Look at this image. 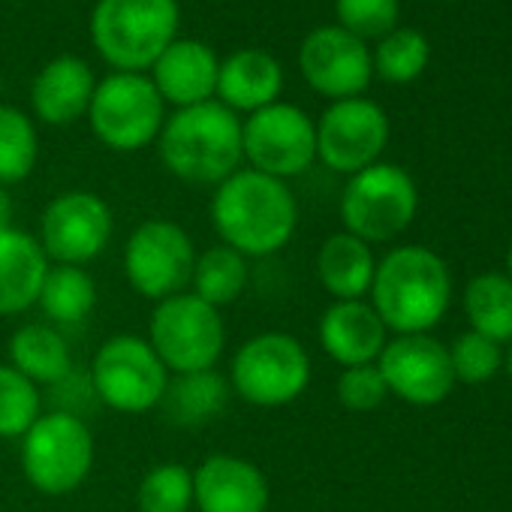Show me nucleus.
<instances>
[{
  "label": "nucleus",
  "instance_id": "obj_12",
  "mask_svg": "<svg viewBox=\"0 0 512 512\" xmlns=\"http://www.w3.org/2000/svg\"><path fill=\"white\" fill-rule=\"evenodd\" d=\"M247 169L272 178H296L317 160V124L293 103H272L241 124Z\"/></svg>",
  "mask_w": 512,
  "mask_h": 512
},
{
  "label": "nucleus",
  "instance_id": "obj_2",
  "mask_svg": "<svg viewBox=\"0 0 512 512\" xmlns=\"http://www.w3.org/2000/svg\"><path fill=\"white\" fill-rule=\"evenodd\" d=\"M371 308L395 335H428L449 311L452 275L443 256L422 244H401L377 263Z\"/></svg>",
  "mask_w": 512,
  "mask_h": 512
},
{
  "label": "nucleus",
  "instance_id": "obj_30",
  "mask_svg": "<svg viewBox=\"0 0 512 512\" xmlns=\"http://www.w3.org/2000/svg\"><path fill=\"white\" fill-rule=\"evenodd\" d=\"M139 512H190L193 509V470L178 461H163L145 470L136 488Z\"/></svg>",
  "mask_w": 512,
  "mask_h": 512
},
{
  "label": "nucleus",
  "instance_id": "obj_29",
  "mask_svg": "<svg viewBox=\"0 0 512 512\" xmlns=\"http://www.w3.org/2000/svg\"><path fill=\"white\" fill-rule=\"evenodd\" d=\"M40 154V139L34 121L16 109L0 106V187H10L25 181Z\"/></svg>",
  "mask_w": 512,
  "mask_h": 512
},
{
  "label": "nucleus",
  "instance_id": "obj_24",
  "mask_svg": "<svg viewBox=\"0 0 512 512\" xmlns=\"http://www.w3.org/2000/svg\"><path fill=\"white\" fill-rule=\"evenodd\" d=\"M10 365L37 386H58L73 374V350L52 323H25L10 338Z\"/></svg>",
  "mask_w": 512,
  "mask_h": 512
},
{
  "label": "nucleus",
  "instance_id": "obj_17",
  "mask_svg": "<svg viewBox=\"0 0 512 512\" xmlns=\"http://www.w3.org/2000/svg\"><path fill=\"white\" fill-rule=\"evenodd\" d=\"M269 503V476L244 455L214 452L193 470V506L199 512H266Z\"/></svg>",
  "mask_w": 512,
  "mask_h": 512
},
{
  "label": "nucleus",
  "instance_id": "obj_6",
  "mask_svg": "<svg viewBox=\"0 0 512 512\" xmlns=\"http://www.w3.org/2000/svg\"><path fill=\"white\" fill-rule=\"evenodd\" d=\"M311 353L290 332L247 338L229 365V389L250 407H287L311 386Z\"/></svg>",
  "mask_w": 512,
  "mask_h": 512
},
{
  "label": "nucleus",
  "instance_id": "obj_33",
  "mask_svg": "<svg viewBox=\"0 0 512 512\" xmlns=\"http://www.w3.org/2000/svg\"><path fill=\"white\" fill-rule=\"evenodd\" d=\"M449 362H452L455 383L461 380L467 386H482L503 368V353H500V344L476 332H464L449 347Z\"/></svg>",
  "mask_w": 512,
  "mask_h": 512
},
{
  "label": "nucleus",
  "instance_id": "obj_27",
  "mask_svg": "<svg viewBox=\"0 0 512 512\" xmlns=\"http://www.w3.org/2000/svg\"><path fill=\"white\" fill-rule=\"evenodd\" d=\"M250 260L232 250L229 244H211L202 253H196V266L190 278V293L208 302L211 308H226L241 299L250 281Z\"/></svg>",
  "mask_w": 512,
  "mask_h": 512
},
{
  "label": "nucleus",
  "instance_id": "obj_26",
  "mask_svg": "<svg viewBox=\"0 0 512 512\" xmlns=\"http://www.w3.org/2000/svg\"><path fill=\"white\" fill-rule=\"evenodd\" d=\"M97 296V281L85 266H49L37 308L52 326H76L94 314Z\"/></svg>",
  "mask_w": 512,
  "mask_h": 512
},
{
  "label": "nucleus",
  "instance_id": "obj_15",
  "mask_svg": "<svg viewBox=\"0 0 512 512\" xmlns=\"http://www.w3.org/2000/svg\"><path fill=\"white\" fill-rule=\"evenodd\" d=\"M377 368L389 395L413 407H434L455 389L449 350L431 335H395L386 341Z\"/></svg>",
  "mask_w": 512,
  "mask_h": 512
},
{
  "label": "nucleus",
  "instance_id": "obj_13",
  "mask_svg": "<svg viewBox=\"0 0 512 512\" xmlns=\"http://www.w3.org/2000/svg\"><path fill=\"white\" fill-rule=\"evenodd\" d=\"M112 232L115 217L103 196L67 190L43 208L37 241L52 266H88L109 247Z\"/></svg>",
  "mask_w": 512,
  "mask_h": 512
},
{
  "label": "nucleus",
  "instance_id": "obj_7",
  "mask_svg": "<svg viewBox=\"0 0 512 512\" xmlns=\"http://www.w3.org/2000/svg\"><path fill=\"white\" fill-rule=\"evenodd\" d=\"M145 338L169 374L211 371L226 350V323L217 308L184 290L154 302Z\"/></svg>",
  "mask_w": 512,
  "mask_h": 512
},
{
  "label": "nucleus",
  "instance_id": "obj_16",
  "mask_svg": "<svg viewBox=\"0 0 512 512\" xmlns=\"http://www.w3.org/2000/svg\"><path fill=\"white\" fill-rule=\"evenodd\" d=\"M299 67L305 82L332 100L359 97L374 76L368 46L344 28H317L308 34L299 52Z\"/></svg>",
  "mask_w": 512,
  "mask_h": 512
},
{
  "label": "nucleus",
  "instance_id": "obj_20",
  "mask_svg": "<svg viewBox=\"0 0 512 512\" xmlns=\"http://www.w3.org/2000/svg\"><path fill=\"white\" fill-rule=\"evenodd\" d=\"M94 88V70L76 55H61L37 73L31 85V106L40 121L52 127H67L88 115Z\"/></svg>",
  "mask_w": 512,
  "mask_h": 512
},
{
  "label": "nucleus",
  "instance_id": "obj_25",
  "mask_svg": "<svg viewBox=\"0 0 512 512\" xmlns=\"http://www.w3.org/2000/svg\"><path fill=\"white\" fill-rule=\"evenodd\" d=\"M229 380L211 371H193V374H169L166 392L160 398L163 419L178 428H199L217 419L229 404Z\"/></svg>",
  "mask_w": 512,
  "mask_h": 512
},
{
  "label": "nucleus",
  "instance_id": "obj_3",
  "mask_svg": "<svg viewBox=\"0 0 512 512\" xmlns=\"http://www.w3.org/2000/svg\"><path fill=\"white\" fill-rule=\"evenodd\" d=\"M163 166L187 184H220L241 169V118L217 100L178 109L157 136Z\"/></svg>",
  "mask_w": 512,
  "mask_h": 512
},
{
  "label": "nucleus",
  "instance_id": "obj_4",
  "mask_svg": "<svg viewBox=\"0 0 512 512\" xmlns=\"http://www.w3.org/2000/svg\"><path fill=\"white\" fill-rule=\"evenodd\" d=\"M178 34V0H97L91 40L118 73H142Z\"/></svg>",
  "mask_w": 512,
  "mask_h": 512
},
{
  "label": "nucleus",
  "instance_id": "obj_39",
  "mask_svg": "<svg viewBox=\"0 0 512 512\" xmlns=\"http://www.w3.org/2000/svg\"><path fill=\"white\" fill-rule=\"evenodd\" d=\"M0 85H4V82H0Z\"/></svg>",
  "mask_w": 512,
  "mask_h": 512
},
{
  "label": "nucleus",
  "instance_id": "obj_1",
  "mask_svg": "<svg viewBox=\"0 0 512 512\" xmlns=\"http://www.w3.org/2000/svg\"><path fill=\"white\" fill-rule=\"evenodd\" d=\"M208 211L220 244L247 260L281 253L299 226V202L290 184L256 169H238L220 181Z\"/></svg>",
  "mask_w": 512,
  "mask_h": 512
},
{
  "label": "nucleus",
  "instance_id": "obj_21",
  "mask_svg": "<svg viewBox=\"0 0 512 512\" xmlns=\"http://www.w3.org/2000/svg\"><path fill=\"white\" fill-rule=\"evenodd\" d=\"M49 266L37 235L16 226L0 232V317H19L37 308Z\"/></svg>",
  "mask_w": 512,
  "mask_h": 512
},
{
  "label": "nucleus",
  "instance_id": "obj_5",
  "mask_svg": "<svg viewBox=\"0 0 512 512\" xmlns=\"http://www.w3.org/2000/svg\"><path fill=\"white\" fill-rule=\"evenodd\" d=\"M97 440L91 425L67 410H43L22 437V473L46 497H67L94 470Z\"/></svg>",
  "mask_w": 512,
  "mask_h": 512
},
{
  "label": "nucleus",
  "instance_id": "obj_38",
  "mask_svg": "<svg viewBox=\"0 0 512 512\" xmlns=\"http://www.w3.org/2000/svg\"><path fill=\"white\" fill-rule=\"evenodd\" d=\"M506 275L512 278V244H509V253H506Z\"/></svg>",
  "mask_w": 512,
  "mask_h": 512
},
{
  "label": "nucleus",
  "instance_id": "obj_8",
  "mask_svg": "<svg viewBox=\"0 0 512 512\" xmlns=\"http://www.w3.org/2000/svg\"><path fill=\"white\" fill-rule=\"evenodd\" d=\"M88 380L103 407L124 416H142L160 407L169 371L145 335L121 332L97 347Z\"/></svg>",
  "mask_w": 512,
  "mask_h": 512
},
{
  "label": "nucleus",
  "instance_id": "obj_14",
  "mask_svg": "<svg viewBox=\"0 0 512 512\" xmlns=\"http://www.w3.org/2000/svg\"><path fill=\"white\" fill-rule=\"evenodd\" d=\"M389 142L386 112L365 100H335L317 124V157L344 175H356L377 163Z\"/></svg>",
  "mask_w": 512,
  "mask_h": 512
},
{
  "label": "nucleus",
  "instance_id": "obj_31",
  "mask_svg": "<svg viewBox=\"0 0 512 512\" xmlns=\"http://www.w3.org/2000/svg\"><path fill=\"white\" fill-rule=\"evenodd\" d=\"M43 416L40 386L19 374L10 362H0V437L22 440L28 428Z\"/></svg>",
  "mask_w": 512,
  "mask_h": 512
},
{
  "label": "nucleus",
  "instance_id": "obj_11",
  "mask_svg": "<svg viewBox=\"0 0 512 512\" xmlns=\"http://www.w3.org/2000/svg\"><path fill=\"white\" fill-rule=\"evenodd\" d=\"M163 97L142 73H112L91 97L88 121L94 136L112 151H139L163 130Z\"/></svg>",
  "mask_w": 512,
  "mask_h": 512
},
{
  "label": "nucleus",
  "instance_id": "obj_9",
  "mask_svg": "<svg viewBox=\"0 0 512 512\" xmlns=\"http://www.w3.org/2000/svg\"><path fill=\"white\" fill-rule=\"evenodd\" d=\"M419 193L410 178L395 163H374L350 175L341 193V223L344 232L362 238L365 244H380L398 238L416 217Z\"/></svg>",
  "mask_w": 512,
  "mask_h": 512
},
{
  "label": "nucleus",
  "instance_id": "obj_19",
  "mask_svg": "<svg viewBox=\"0 0 512 512\" xmlns=\"http://www.w3.org/2000/svg\"><path fill=\"white\" fill-rule=\"evenodd\" d=\"M154 88L163 103L178 109L208 103L217 91L220 61L199 40H172L166 52L154 61Z\"/></svg>",
  "mask_w": 512,
  "mask_h": 512
},
{
  "label": "nucleus",
  "instance_id": "obj_18",
  "mask_svg": "<svg viewBox=\"0 0 512 512\" xmlns=\"http://www.w3.org/2000/svg\"><path fill=\"white\" fill-rule=\"evenodd\" d=\"M323 353L341 368L374 365L389 341V329L365 299L332 302L317 326Z\"/></svg>",
  "mask_w": 512,
  "mask_h": 512
},
{
  "label": "nucleus",
  "instance_id": "obj_23",
  "mask_svg": "<svg viewBox=\"0 0 512 512\" xmlns=\"http://www.w3.org/2000/svg\"><path fill=\"white\" fill-rule=\"evenodd\" d=\"M377 260L371 244L350 232L329 235L317 250V278L335 302L365 299L371 293Z\"/></svg>",
  "mask_w": 512,
  "mask_h": 512
},
{
  "label": "nucleus",
  "instance_id": "obj_36",
  "mask_svg": "<svg viewBox=\"0 0 512 512\" xmlns=\"http://www.w3.org/2000/svg\"><path fill=\"white\" fill-rule=\"evenodd\" d=\"M13 217H16V205H13V196L7 193V187H0V232L13 226Z\"/></svg>",
  "mask_w": 512,
  "mask_h": 512
},
{
  "label": "nucleus",
  "instance_id": "obj_32",
  "mask_svg": "<svg viewBox=\"0 0 512 512\" xmlns=\"http://www.w3.org/2000/svg\"><path fill=\"white\" fill-rule=\"evenodd\" d=\"M428 55H431L428 40L413 28H401V31H392L380 40L377 55L371 61H374V70L386 82L407 85V82L422 76V70L428 67Z\"/></svg>",
  "mask_w": 512,
  "mask_h": 512
},
{
  "label": "nucleus",
  "instance_id": "obj_10",
  "mask_svg": "<svg viewBox=\"0 0 512 512\" xmlns=\"http://www.w3.org/2000/svg\"><path fill=\"white\" fill-rule=\"evenodd\" d=\"M196 244L190 232L166 217L142 220L124 244L127 284L148 302H163L190 290Z\"/></svg>",
  "mask_w": 512,
  "mask_h": 512
},
{
  "label": "nucleus",
  "instance_id": "obj_34",
  "mask_svg": "<svg viewBox=\"0 0 512 512\" xmlns=\"http://www.w3.org/2000/svg\"><path fill=\"white\" fill-rule=\"evenodd\" d=\"M335 10L341 19L338 28L359 37L362 43L392 34L398 22V0H335Z\"/></svg>",
  "mask_w": 512,
  "mask_h": 512
},
{
  "label": "nucleus",
  "instance_id": "obj_28",
  "mask_svg": "<svg viewBox=\"0 0 512 512\" xmlns=\"http://www.w3.org/2000/svg\"><path fill=\"white\" fill-rule=\"evenodd\" d=\"M464 317L470 332L494 344H512V278L497 272L476 275L464 290Z\"/></svg>",
  "mask_w": 512,
  "mask_h": 512
},
{
  "label": "nucleus",
  "instance_id": "obj_22",
  "mask_svg": "<svg viewBox=\"0 0 512 512\" xmlns=\"http://www.w3.org/2000/svg\"><path fill=\"white\" fill-rule=\"evenodd\" d=\"M284 88V70L275 55L263 49H241L220 64L217 73V103L238 112H260L278 103Z\"/></svg>",
  "mask_w": 512,
  "mask_h": 512
},
{
  "label": "nucleus",
  "instance_id": "obj_35",
  "mask_svg": "<svg viewBox=\"0 0 512 512\" xmlns=\"http://www.w3.org/2000/svg\"><path fill=\"white\" fill-rule=\"evenodd\" d=\"M338 401L341 407H347L350 413H371L377 410L386 398H389V389L383 383V374L374 365H359V368H344L341 377H338Z\"/></svg>",
  "mask_w": 512,
  "mask_h": 512
},
{
  "label": "nucleus",
  "instance_id": "obj_37",
  "mask_svg": "<svg viewBox=\"0 0 512 512\" xmlns=\"http://www.w3.org/2000/svg\"><path fill=\"white\" fill-rule=\"evenodd\" d=\"M503 368H506V374H509V380H512V347H509V353H506V359H503Z\"/></svg>",
  "mask_w": 512,
  "mask_h": 512
}]
</instances>
